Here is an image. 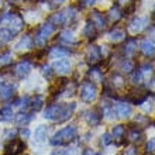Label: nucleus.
Listing matches in <instances>:
<instances>
[{
  "instance_id": "f704fd0d",
  "label": "nucleus",
  "mask_w": 155,
  "mask_h": 155,
  "mask_svg": "<svg viewBox=\"0 0 155 155\" xmlns=\"http://www.w3.org/2000/svg\"><path fill=\"white\" fill-rule=\"evenodd\" d=\"M113 143V137H111L110 133H104L102 135V138H100V144H102L103 147H107V145H110Z\"/></svg>"
},
{
  "instance_id": "7c9ffc66",
  "label": "nucleus",
  "mask_w": 155,
  "mask_h": 155,
  "mask_svg": "<svg viewBox=\"0 0 155 155\" xmlns=\"http://www.w3.org/2000/svg\"><path fill=\"white\" fill-rule=\"evenodd\" d=\"M120 69L121 72H126V74H130L134 69V62L130 61V59H124V61L120 64Z\"/></svg>"
},
{
  "instance_id": "79ce46f5",
  "label": "nucleus",
  "mask_w": 155,
  "mask_h": 155,
  "mask_svg": "<svg viewBox=\"0 0 155 155\" xmlns=\"http://www.w3.org/2000/svg\"><path fill=\"white\" fill-rule=\"evenodd\" d=\"M20 134H21V137H23V138H28L30 134H31V131H30L28 128H23Z\"/></svg>"
},
{
  "instance_id": "aec40b11",
  "label": "nucleus",
  "mask_w": 155,
  "mask_h": 155,
  "mask_svg": "<svg viewBox=\"0 0 155 155\" xmlns=\"http://www.w3.org/2000/svg\"><path fill=\"white\" fill-rule=\"evenodd\" d=\"M42 104H44V96H41V94H38V96H35V97H33L31 100H28V106L31 107V110L34 111H38L42 107Z\"/></svg>"
},
{
  "instance_id": "a18cd8bd",
  "label": "nucleus",
  "mask_w": 155,
  "mask_h": 155,
  "mask_svg": "<svg viewBox=\"0 0 155 155\" xmlns=\"http://www.w3.org/2000/svg\"><path fill=\"white\" fill-rule=\"evenodd\" d=\"M51 155H62V152L61 151H54V152H51Z\"/></svg>"
},
{
  "instance_id": "f3484780",
  "label": "nucleus",
  "mask_w": 155,
  "mask_h": 155,
  "mask_svg": "<svg viewBox=\"0 0 155 155\" xmlns=\"http://www.w3.org/2000/svg\"><path fill=\"white\" fill-rule=\"evenodd\" d=\"M69 54V49H65L64 47H52L49 49V58L57 59V58H65Z\"/></svg>"
},
{
  "instance_id": "423d86ee",
  "label": "nucleus",
  "mask_w": 155,
  "mask_h": 155,
  "mask_svg": "<svg viewBox=\"0 0 155 155\" xmlns=\"http://www.w3.org/2000/svg\"><path fill=\"white\" fill-rule=\"evenodd\" d=\"M113 110L120 118H128L133 114V109L127 102H116L113 103Z\"/></svg>"
},
{
  "instance_id": "39448f33",
  "label": "nucleus",
  "mask_w": 155,
  "mask_h": 155,
  "mask_svg": "<svg viewBox=\"0 0 155 155\" xmlns=\"http://www.w3.org/2000/svg\"><path fill=\"white\" fill-rule=\"evenodd\" d=\"M25 148V144L21 140H14L13 138L10 143L6 145L4 150V155H21Z\"/></svg>"
},
{
  "instance_id": "9b49d317",
  "label": "nucleus",
  "mask_w": 155,
  "mask_h": 155,
  "mask_svg": "<svg viewBox=\"0 0 155 155\" xmlns=\"http://www.w3.org/2000/svg\"><path fill=\"white\" fill-rule=\"evenodd\" d=\"M89 18H90L89 21L93 23V25L96 27V28H99V30L106 28V17L103 16L100 12H97V10H92Z\"/></svg>"
},
{
  "instance_id": "0eeeda50",
  "label": "nucleus",
  "mask_w": 155,
  "mask_h": 155,
  "mask_svg": "<svg viewBox=\"0 0 155 155\" xmlns=\"http://www.w3.org/2000/svg\"><path fill=\"white\" fill-rule=\"evenodd\" d=\"M71 61L66 59V58H62V59H57V61L52 64V71L58 75H68L71 72Z\"/></svg>"
},
{
  "instance_id": "6e6552de",
  "label": "nucleus",
  "mask_w": 155,
  "mask_h": 155,
  "mask_svg": "<svg viewBox=\"0 0 155 155\" xmlns=\"http://www.w3.org/2000/svg\"><path fill=\"white\" fill-rule=\"evenodd\" d=\"M102 59V51L97 45H89L87 49H86V61L94 65V64H99Z\"/></svg>"
},
{
  "instance_id": "37998d69",
  "label": "nucleus",
  "mask_w": 155,
  "mask_h": 155,
  "mask_svg": "<svg viewBox=\"0 0 155 155\" xmlns=\"http://www.w3.org/2000/svg\"><path fill=\"white\" fill-rule=\"evenodd\" d=\"M64 2H65V0H52V3H51V6H52V7H58V6H61V4H64Z\"/></svg>"
},
{
  "instance_id": "1a4fd4ad",
  "label": "nucleus",
  "mask_w": 155,
  "mask_h": 155,
  "mask_svg": "<svg viewBox=\"0 0 155 155\" xmlns=\"http://www.w3.org/2000/svg\"><path fill=\"white\" fill-rule=\"evenodd\" d=\"M148 24V20L145 17H135L134 20L130 21V24H128V31L131 34H138L141 33Z\"/></svg>"
},
{
  "instance_id": "e433bc0d",
  "label": "nucleus",
  "mask_w": 155,
  "mask_h": 155,
  "mask_svg": "<svg viewBox=\"0 0 155 155\" xmlns=\"http://www.w3.org/2000/svg\"><path fill=\"white\" fill-rule=\"evenodd\" d=\"M145 152H147V154H152V152H155V138L150 140V141L145 144Z\"/></svg>"
},
{
  "instance_id": "f257e3e1",
  "label": "nucleus",
  "mask_w": 155,
  "mask_h": 155,
  "mask_svg": "<svg viewBox=\"0 0 155 155\" xmlns=\"http://www.w3.org/2000/svg\"><path fill=\"white\" fill-rule=\"evenodd\" d=\"M76 109V103H66V104H51L47 107L44 113V118L52 121H65L74 114Z\"/></svg>"
},
{
  "instance_id": "dca6fc26",
  "label": "nucleus",
  "mask_w": 155,
  "mask_h": 155,
  "mask_svg": "<svg viewBox=\"0 0 155 155\" xmlns=\"http://www.w3.org/2000/svg\"><path fill=\"white\" fill-rule=\"evenodd\" d=\"M47 133H48V128L45 126L37 127V128H35V133H34V144L45 143V141H47Z\"/></svg>"
},
{
  "instance_id": "393cba45",
  "label": "nucleus",
  "mask_w": 155,
  "mask_h": 155,
  "mask_svg": "<svg viewBox=\"0 0 155 155\" xmlns=\"http://www.w3.org/2000/svg\"><path fill=\"white\" fill-rule=\"evenodd\" d=\"M87 76H89L93 82H102L103 81V74L99 68H90V71L87 72Z\"/></svg>"
},
{
  "instance_id": "cd10ccee",
  "label": "nucleus",
  "mask_w": 155,
  "mask_h": 155,
  "mask_svg": "<svg viewBox=\"0 0 155 155\" xmlns=\"http://www.w3.org/2000/svg\"><path fill=\"white\" fill-rule=\"evenodd\" d=\"M121 17H123V13H121V10H120L118 6L110 8V12H109V18H110L111 21H118Z\"/></svg>"
},
{
  "instance_id": "7ed1b4c3",
  "label": "nucleus",
  "mask_w": 155,
  "mask_h": 155,
  "mask_svg": "<svg viewBox=\"0 0 155 155\" xmlns=\"http://www.w3.org/2000/svg\"><path fill=\"white\" fill-rule=\"evenodd\" d=\"M54 31H55V25H54L51 21H47L44 24H41L38 31H37V34H35V38H34V45H35L37 48L45 47L47 41L51 38Z\"/></svg>"
},
{
  "instance_id": "a878e982",
  "label": "nucleus",
  "mask_w": 155,
  "mask_h": 155,
  "mask_svg": "<svg viewBox=\"0 0 155 155\" xmlns=\"http://www.w3.org/2000/svg\"><path fill=\"white\" fill-rule=\"evenodd\" d=\"M124 134H126V128H124V126H114L113 127V130H111V137L116 140H120L124 137Z\"/></svg>"
},
{
  "instance_id": "412c9836",
  "label": "nucleus",
  "mask_w": 155,
  "mask_h": 155,
  "mask_svg": "<svg viewBox=\"0 0 155 155\" xmlns=\"http://www.w3.org/2000/svg\"><path fill=\"white\" fill-rule=\"evenodd\" d=\"M124 38H126V33H124L123 30L116 28L109 33V40H110L111 42H120V41H123Z\"/></svg>"
},
{
  "instance_id": "4be33fe9",
  "label": "nucleus",
  "mask_w": 155,
  "mask_h": 155,
  "mask_svg": "<svg viewBox=\"0 0 155 155\" xmlns=\"http://www.w3.org/2000/svg\"><path fill=\"white\" fill-rule=\"evenodd\" d=\"M124 54H126V57H131V55H134V52L137 51V42L134 40H128L124 45V48H123Z\"/></svg>"
},
{
  "instance_id": "09e8293b",
  "label": "nucleus",
  "mask_w": 155,
  "mask_h": 155,
  "mask_svg": "<svg viewBox=\"0 0 155 155\" xmlns=\"http://www.w3.org/2000/svg\"><path fill=\"white\" fill-rule=\"evenodd\" d=\"M93 155H102V154H100V152H96V154H93Z\"/></svg>"
},
{
  "instance_id": "6ab92c4d",
  "label": "nucleus",
  "mask_w": 155,
  "mask_h": 155,
  "mask_svg": "<svg viewBox=\"0 0 155 155\" xmlns=\"http://www.w3.org/2000/svg\"><path fill=\"white\" fill-rule=\"evenodd\" d=\"M59 41H62V42H65V44H68V45L76 44V38H75L74 33L69 31V30H65V31H62V33L59 34Z\"/></svg>"
},
{
  "instance_id": "5701e85b",
  "label": "nucleus",
  "mask_w": 155,
  "mask_h": 155,
  "mask_svg": "<svg viewBox=\"0 0 155 155\" xmlns=\"http://www.w3.org/2000/svg\"><path fill=\"white\" fill-rule=\"evenodd\" d=\"M83 35L87 38H94L96 37V27L93 25L92 21H87L85 24V28H83Z\"/></svg>"
},
{
  "instance_id": "58836bf2",
  "label": "nucleus",
  "mask_w": 155,
  "mask_h": 155,
  "mask_svg": "<svg viewBox=\"0 0 155 155\" xmlns=\"http://www.w3.org/2000/svg\"><path fill=\"white\" fill-rule=\"evenodd\" d=\"M123 155H138V151L135 147H127L123 152Z\"/></svg>"
},
{
  "instance_id": "2f4dec72",
  "label": "nucleus",
  "mask_w": 155,
  "mask_h": 155,
  "mask_svg": "<svg viewBox=\"0 0 155 155\" xmlns=\"http://www.w3.org/2000/svg\"><path fill=\"white\" fill-rule=\"evenodd\" d=\"M0 118H2L3 121L12 120L13 118V110L10 109V107H3V109L0 110Z\"/></svg>"
},
{
  "instance_id": "f03ea898",
  "label": "nucleus",
  "mask_w": 155,
  "mask_h": 155,
  "mask_svg": "<svg viewBox=\"0 0 155 155\" xmlns=\"http://www.w3.org/2000/svg\"><path fill=\"white\" fill-rule=\"evenodd\" d=\"M78 137V128L76 126H66L62 130L57 131L54 137H51V144L54 147H61V145H66V144L72 143Z\"/></svg>"
},
{
  "instance_id": "c85d7f7f",
  "label": "nucleus",
  "mask_w": 155,
  "mask_h": 155,
  "mask_svg": "<svg viewBox=\"0 0 155 155\" xmlns=\"http://www.w3.org/2000/svg\"><path fill=\"white\" fill-rule=\"evenodd\" d=\"M128 138L131 141H140V140L143 138V130L138 128V127H134V128H131L130 134H128Z\"/></svg>"
},
{
  "instance_id": "49530a36",
  "label": "nucleus",
  "mask_w": 155,
  "mask_h": 155,
  "mask_svg": "<svg viewBox=\"0 0 155 155\" xmlns=\"http://www.w3.org/2000/svg\"><path fill=\"white\" fill-rule=\"evenodd\" d=\"M118 4H123V3H128V0H117Z\"/></svg>"
},
{
  "instance_id": "f8f14e48",
  "label": "nucleus",
  "mask_w": 155,
  "mask_h": 155,
  "mask_svg": "<svg viewBox=\"0 0 155 155\" xmlns=\"http://www.w3.org/2000/svg\"><path fill=\"white\" fill-rule=\"evenodd\" d=\"M8 24H10L8 28L12 30V33L16 35V34L18 33V31H21V28L24 27V20H23L18 14H14V13H13L12 17H10V20H8Z\"/></svg>"
},
{
  "instance_id": "9d476101",
  "label": "nucleus",
  "mask_w": 155,
  "mask_h": 155,
  "mask_svg": "<svg viewBox=\"0 0 155 155\" xmlns=\"http://www.w3.org/2000/svg\"><path fill=\"white\" fill-rule=\"evenodd\" d=\"M31 69H33V64L31 62H28V61H21V62H18L16 66H14V75H16L17 78H25L27 75L31 72Z\"/></svg>"
},
{
  "instance_id": "b1692460",
  "label": "nucleus",
  "mask_w": 155,
  "mask_h": 155,
  "mask_svg": "<svg viewBox=\"0 0 155 155\" xmlns=\"http://www.w3.org/2000/svg\"><path fill=\"white\" fill-rule=\"evenodd\" d=\"M31 120H33V116L30 114V113H20V114H17V117H16V124H18V126H25V124H28Z\"/></svg>"
},
{
  "instance_id": "ddd939ff",
  "label": "nucleus",
  "mask_w": 155,
  "mask_h": 155,
  "mask_svg": "<svg viewBox=\"0 0 155 155\" xmlns=\"http://www.w3.org/2000/svg\"><path fill=\"white\" fill-rule=\"evenodd\" d=\"M140 51H141V54L143 55H145V57H154L155 55V45L154 42H151L150 40H143L141 42H140Z\"/></svg>"
},
{
  "instance_id": "c03bdc74",
  "label": "nucleus",
  "mask_w": 155,
  "mask_h": 155,
  "mask_svg": "<svg viewBox=\"0 0 155 155\" xmlns=\"http://www.w3.org/2000/svg\"><path fill=\"white\" fill-rule=\"evenodd\" d=\"M82 155H93V152H92V150H90V148H86Z\"/></svg>"
},
{
  "instance_id": "2eb2a0df",
  "label": "nucleus",
  "mask_w": 155,
  "mask_h": 155,
  "mask_svg": "<svg viewBox=\"0 0 155 155\" xmlns=\"http://www.w3.org/2000/svg\"><path fill=\"white\" fill-rule=\"evenodd\" d=\"M33 45H34V41L31 40V37L30 35H24V37H21V40L18 41L16 44V49L17 51H28V49L33 48Z\"/></svg>"
},
{
  "instance_id": "4468645a",
  "label": "nucleus",
  "mask_w": 155,
  "mask_h": 155,
  "mask_svg": "<svg viewBox=\"0 0 155 155\" xmlns=\"http://www.w3.org/2000/svg\"><path fill=\"white\" fill-rule=\"evenodd\" d=\"M14 94V86L10 83H3L0 86V99L2 100H8Z\"/></svg>"
},
{
  "instance_id": "bb28decb",
  "label": "nucleus",
  "mask_w": 155,
  "mask_h": 155,
  "mask_svg": "<svg viewBox=\"0 0 155 155\" xmlns=\"http://www.w3.org/2000/svg\"><path fill=\"white\" fill-rule=\"evenodd\" d=\"M14 38V34L12 33L10 28H2L0 30V40L3 42H10Z\"/></svg>"
},
{
  "instance_id": "a211bd4d",
  "label": "nucleus",
  "mask_w": 155,
  "mask_h": 155,
  "mask_svg": "<svg viewBox=\"0 0 155 155\" xmlns=\"http://www.w3.org/2000/svg\"><path fill=\"white\" fill-rule=\"evenodd\" d=\"M103 117V113H99L97 110H92V111H87V114H86V120L89 123L90 126H97L100 120Z\"/></svg>"
},
{
  "instance_id": "de8ad7c7",
  "label": "nucleus",
  "mask_w": 155,
  "mask_h": 155,
  "mask_svg": "<svg viewBox=\"0 0 155 155\" xmlns=\"http://www.w3.org/2000/svg\"><path fill=\"white\" fill-rule=\"evenodd\" d=\"M3 83H4V82H3V79H0V86L3 85Z\"/></svg>"
},
{
  "instance_id": "c756f323",
  "label": "nucleus",
  "mask_w": 155,
  "mask_h": 155,
  "mask_svg": "<svg viewBox=\"0 0 155 155\" xmlns=\"http://www.w3.org/2000/svg\"><path fill=\"white\" fill-rule=\"evenodd\" d=\"M12 62H13L12 52L6 51V52H3L2 55H0V66H7V65H10Z\"/></svg>"
},
{
  "instance_id": "a19ab883",
  "label": "nucleus",
  "mask_w": 155,
  "mask_h": 155,
  "mask_svg": "<svg viewBox=\"0 0 155 155\" xmlns=\"http://www.w3.org/2000/svg\"><path fill=\"white\" fill-rule=\"evenodd\" d=\"M96 0H81V6L82 7H89V6H93Z\"/></svg>"
},
{
  "instance_id": "473e14b6",
  "label": "nucleus",
  "mask_w": 155,
  "mask_h": 155,
  "mask_svg": "<svg viewBox=\"0 0 155 155\" xmlns=\"http://www.w3.org/2000/svg\"><path fill=\"white\" fill-rule=\"evenodd\" d=\"M144 81V76L141 74V71L137 69L135 72H133V76H131V82H133V85H141Z\"/></svg>"
},
{
  "instance_id": "8fccbe9b",
  "label": "nucleus",
  "mask_w": 155,
  "mask_h": 155,
  "mask_svg": "<svg viewBox=\"0 0 155 155\" xmlns=\"http://www.w3.org/2000/svg\"><path fill=\"white\" fill-rule=\"evenodd\" d=\"M154 127H155V123H154Z\"/></svg>"
},
{
  "instance_id": "20e7f679",
  "label": "nucleus",
  "mask_w": 155,
  "mask_h": 155,
  "mask_svg": "<svg viewBox=\"0 0 155 155\" xmlns=\"http://www.w3.org/2000/svg\"><path fill=\"white\" fill-rule=\"evenodd\" d=\"M97 97V87L92 82H85L81 86V99L85 103H92Z\"/></svg>"
},
{
  "instance_id": "ea45409f",
  "label": "nucleus",
  "mask_w": 155,
  "mask_h": 155,
  "mask_svg": "<svg viewBox=\"0 0 155 155\" xmlns=\"http://www.w3.org/2000/svg\"><path fill=\"white\" fill-rule=\"evenodd\" d=\"M62 155H78L76 148H66L65 151L62 152Z\"/></svg>"
},
{
  "instance_id": "c9c22d12",
  "label": "nucleus",
  "mask_w": 155,
  "mask_h": 155,
  "mask_svg": "<svg viewBox=\"0 0 155 155\" xmlns=\"http://www.w3.org/2000/svg\"><path fill=\"white\" fill-rule=\"evenodd\" d=\"M124 86V81H123V78L120 76L118 74H114L113 76V87L117 89V87H123Z\"/></svg>"
},
{
  "instance_id": "72a5a7b5",
  "label": "nucleus",
  "mask_w": 155,
  "mask_h": 155,
  "mask_svg": "<svg viewBox=\"0 0 155 155\" xmlns=\"http://www.w3.org/2000/svg\"><path fill=\"white\" fill-rule=\"evenodd\" d=\"M140 71H141V74H143V76H144V79H147V78H151L152 76V66L151 65H143L141 68H140Z\"/></svg>"
},
{
  "instance_id": "4c0bfd02",
  "label": "nucleus",
  "mask_w": 155,
  "mask_h": 155,
  "mask_svg": "<svg viewBox=\"0 0 155 155\" xmlns=\"http://www.w3.org/2000/svg\"><path fill=\"white\" fill-rule=\"evenodd\" d=\"M52 66H49V65H45L44 68H42V75H44L45 78H51V75H52Z\"/></svg>"
}]
</instances>
